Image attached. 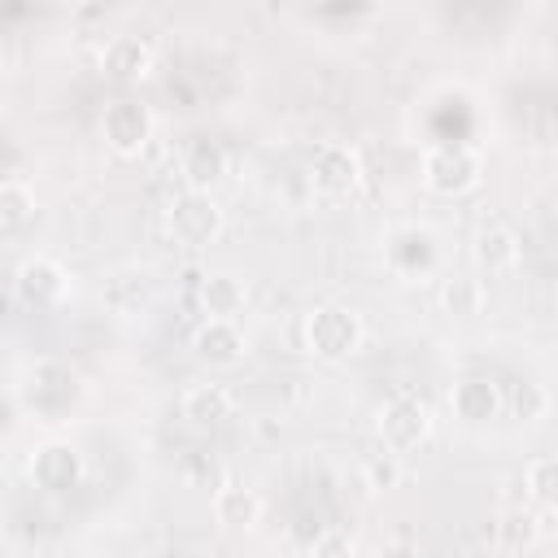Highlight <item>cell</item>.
<instances>
[{
	"label": "cell",
	"mask_w": 558,
	"mask_h": 558,
	"mask_svg": "<svg viewBox=\"0 0 558 558\" xmlns=\"http://www.w3.org/2000/svg\"><path fill=\"white\" fill-rule=\"evenodd\" d=\"M301 336H305V349L314 353V357H323V362H344V357H353L357 349H362V318L349 310V305H314L310 314H305V327H301Z\"/></svg>",
	"instance_id": "obj_1"
},
{
	"label": "cell",
	"mask_w": 558,
	"mask_h": 558,
	"mask_svg": "<svg viewBox=\"0 0 558 558\" xmlns=\"http://www.w3.org/2000/svg\"><path fill=\"white\" fill-rule=\"evenodd\" d=\"M484 174V157L471 144H432L423 153V187L436 196H462L480 183Z\"/></svg>",
	"instance_id": "obj_2"
},
{
	"label": "cell",
	"mask_w": 558,
	"mask_h": 558,
	"mask_svg": "<svg viewBox=\"0 0 558 558\" xmlns=\"http://www.w3.org/2000/svg\"><path fill=\"white\" fill-rule=\"evenodd\" d=\"M222 231V205L214 201V192H179L166 205V235L183 248H205L214 244Z\"/></svg>",
	"instance_id": "obj_3"
},
{
	"label": "cell",
	"mask_w": 558,
	"mask_h": 558,
	"mask_svg": "<svg viewBox=\"0 0 558 558\" xmlns=\"http://www.w3.org/2000/svg\"><path fill=\"white\" fill-rule=\"evenodd\" d=\"M375 427H379L384 449L401 458V453H414V449H418V445L432 436V410H427L418 397L397 392V397H388V401L379 405Z\"/></svg>",
	"instance_id": "obj_4"
},
{
	"label": "cell",
	"mask_w": 558,
	"mask_h": 558,
	"mask_svg": "<svg viewBox=\"0 0 558 558\" xmlns=\"http://www.w3.org/2000/svg\"><path fill=\"white\" fill-rule=\"evenodd\" d=\"M310 187L318 201H349L362 187V157L349 144H323L310 157Z\"/></svg>",
	"instance_id": "obj_5"
},
{
	"label": "cell",
	"mask_w": 558,
	"mask_h": 558,
	"mask_svg": "<svg viewBox=\"0 0 558 558\" xmlns=\"http://www.w3.org/2000/svg\"><path fill=\"white\" fill-rule=\"evenodd\" d=\"M100 135L118 157H140L153 140V109L135 96H118L100 113Z\"/></svg>",
	"instance_id": "obj_6"
},
{
	"label": "cell",
	"mask_w": 558,
	"mask_h": 558,
	"mask_svg": "<svg viewBox=\"0 0 558 558\" xmlns=\"http://www.w3.org/2000/svg\"><path fill=\"white\" fill-rule=\"evenodd\" d=\"M65 288H70V275H65V266H61L57 257L35 253V257H26V262L13 270V292H17V301L31 305V310L57 305V301L65 296Z\"/></svg>",
	"instance_id": "obj_7"
},
{
	"label": "cell",
	"mask_w": 558,
	"mask_h": 558,
	"mask_svg": "<svg viewBox=\"0 0 558 558\" xmlns=\"http://www.w3.org/2000/svg\"><path fill=\"white\" fill-rule=\"evenodd\" d=\"M31 480L44 493H70L83 480V453L70 440H44L31 453Z\"/></svg>",
	"instance_id": "obj_8"
},
{
	"label": "cell",
	"mask_w": 558,
	"mask_h": 558,
	"mask_svg": "<svg viewBox=\"0 0 558 558\" xmlns=\"http://www.w3.org/2000/svg\"><path fill=\"white\" fill-rule=\"evenodd\" d=\"M501 405H506V397H501V388H497L488 375H466V379H458V384L449 388V410H453V418L466 423V427L493 423V418L501 414Z\"/></svg>",
	"instance_id": "obj_9"
},
{
	"label": "cell",
	"mask_w": 558,
	"mask_h": 558,
	"mask_svg": "<svg viewBox=\"0 0 558 558\" xmlns=\"http://www.w3.org/2000/svg\"><path fill=\"white\" fill-rule=\"evenodd\" d=\"M471 257H475V266H480L484 275H510V270L519 266V257H523V240H519V231H514L510 222L493 218V222H484V227L475 231Z\"/></svg>",
	"instance_id": "obj_10"
},
{
	"label": "cell",
	"mask_w": 558,
	"mask_h": 558,
	"mask_svg": "<svg viewBox=\"0 0 558 558\" xmlns=\"http://www.w3.org/2000/svg\"><path fill=\"white\" fill-rule=\"evenodd\" d=\"M436 262H440V248H436V235L427 227H401V231H392V240H388V266L401 279L432 275Z\"/></svg>",
	"instance_id": "obj_11"
},
{
	"label": "cell",
	"mask_w": 558,
	"mask_h": 558,
	"mask_svg": "<svg viewBox=\"0 0 558 558\" xmlns=\"http://www.w3.org/2000/svg\"><path fill=\"white\" fill-rule=\"evenodd\" d=\"M153 44L148 39H140V35H109L105 39V48H100V65H105V74L109 78H118V83H140V78H148L153 74Z\"/></svg>",
	"instance_id": "obj_12"
},
{
	"label": "cell",
	"mask_w": 558,
	"mask_h": 558,
	"mask_svg": "<svg viewBox=\"0 0 558 558\" xmlns=\"http://www.w3.org/2000/svg\"><path fill=\"white\" fill-rule=\"evenodd\" d=\"M179 174H183L187 192H214L222 183V174H227V148L218 140H209V135L187 140V148L179 157Z\"/></svg>",
	"instance_id": "obj_13"
},
{
	"label": "cell",
	"mask_w": 558,
	"mask_h": 558,
	"mask_svg": "<svg viewBox=\"0 0 558 558\" xmlns=\"http://www.w3.org/2000/svg\"><path fill=\"white\" fill-rule=\"evenodd\" d=\"M248 340H244V327L231 323V318H205L192 336V353L209 366H235L244 357Z\"/></svg>",
	"instance_id": "obj_14"
},
{
	"label": "cell",
	"mask_w": 558,
	"mask_h": 558,
	"mask_svg": "<svg viewBox=\"0 0 558 558\" xmlns=\"http://www.w3.org/2000/svg\"><path fill=\"white\" fill-rule=\"evenodd\" d=\"M179 410H183V418H187L192 427H222V423L235 414V397H231V388H222V384H192V388L183 392Z\"/></svg>",
	"instance_id": "obj_15"
},
{
	"label": "cell",
	"mask_w": 558,
	"mask_h": 558,
	"mask_svg": "<svg viewBox=\"0 0 558 558\" xmlns=\"http://www.w3.org/2000/svg\"><path fill=\"white\" fill-rule=\"evenodd\" d=\"M244 301H248L244 279H235V275H227V270H222V275H205V283H201V305H205L209 318H231V323H240Z\"/></svg>",
	"instance_id": "obj_16"
},
{
	"label": "cell",
	"mask_w": 558,
	"mask_h": 558,
	"mask_svg": "<svg viewBox=\"0 0 558 558\" xmlns=\"http://www.w3.org/2000/svg\"><path fill=\"white\" fill-rule=\"evenodd\" d=\"M257 514H262V501H257L253 488H244V484H222V488L214 493V519H218L227 532H248V527L257 523Z\"/></svg>",
	"instance_id": "obj_17"
},
{
	"label": "cell",
	"mask_w": 558,
	"mask_h": 558,
	"mask_svg": "<svg viewBox=\"0 0 558 558\" xmlns=\"http://www.w3.org/2000/svg\"><path fill=\"white\" fill-rule=\"evenodd\" d=\"M436 296H440V310H445L449 318H475V314L484 310V301H488L484 279H471V275H453V279H445Z\"/></svg>",
	"instance_id": "obj_18"
},
{
	"label": "cell",
	"mask_w": 558,
	"mask_h": 558,
	"mask_svg": "<svg viewBox=\"0 0 558 558\" xmlns=\"http://www.w3.org/2000/svg\"><path fill=\"white\" fill-rule=\"evenodd\" d=\"M523 488H527V497H532L541 510L554 506V497H558V462H554V453H536V458L523 466Z\"/></svg>",
	"instance_id": "obj_19"
},
{
	"label": "cell",
	"mask_w": 558,
	"mask_h": 558,
	"mask_svg": "<svg viewBox=\"0 0 558 558\" xmlns=\"http://www.w3.org/2000/svg\"><path fill=\"white\" fill-rule=\"evenodd\" d=\"M35 218V192L22 179L0 183V227H26Z\"/></svg>",
	"instance_id": "obj_20"
},
{
	"label": "cell",
	"mask_w": 558,
	"mask_h": 558,
	"mask_svg": "<svg viewBox=\"0 0 558 558\" xmlns=\"http://www.w3.org/2000/svg\"><path fill=\"white\" fill-rule=\"evenodd\" d=\"M310 558H357V541L344 527H327V532L314 536Z\"/></svg>",
	"instance_id": "obj_21"
},
{
	"label": "cell",
	"mask_w": 558,
	"mask_h": 558,
	"mask_svg": "<svg viewBox=\"0 0 558 558\" xmlns=\"http://www.w3.org/2000/svg\"><path fill=\"white\" fill-rule=\"evenodd\" d=\"M362 475L371 488H392L401 480V466H397V453H375L362 462Z\"/></svg>",
	"instance_id": "obj_22"
},
{
	"label": "cell",
	"mask_w": 558,
	"mask_h": 558,
	"mask_svg": "<svg viewBox=\"0 0 558 558\" xmlns=\"http://www.w3.org/2000/svg\"><path fill=\"white\" fill-rule=\"evenodd\" d=\"M545 405H549V401H545V392H541L536 384H519V388H514V414H519L523 423L541 418V414H545Z\"/></svg>",
	"instance_id": "obj_23"
},
{
	"label": "cell",
	"mask_w": 558,
	"mask_h": 558,
	"mask_svg": "<svg viewBox=\"0 0 558 558\" xmlns=\"http://www.w3.org/2000/svg\"><path fill=\"white\" fill-rule=\"evenodd\" d=\"M371 558H418V549L405 545V541H388V545H379Z\"/></svg>",
	"instance_id": "obj_24"
},
{
	"label": "cell",
	"mask_w": 558,
	"mask_h": 558,
	"mask_svg": "<svg viewBox=\"0 0 558 558\" xmlns=\"http://www.w3.org/2000/svg\"><path fill=\"white\" fill-rule=\"evenodd\" d=\"M87 558H109V554H87Z\"/></svg>",
	"instance_id": "obj_25"
},
{
	"label": "cell",
	"mask_w": 558,
	"mask_h": 558,
	"mask_svg": "<svg viewBox=\"0 0 558 558\" xmlns=\"http://www.w3.org/2000/svg\"><path fill=\"white\" fill-rule=\"evenodd\" d=\"M541 558H549V554H541Z\"/></svg>",
	"instance_id": "obj_26"
}]
</instances>
